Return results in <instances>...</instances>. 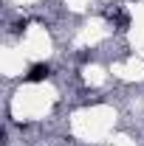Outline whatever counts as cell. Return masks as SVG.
Here are the masks:
<instances>
[{
  "instance_id": "1",
  "label": "cell",
  "mask_w": 144,
  "mask_h": 146,
  "mask_svg": "<svg viewBox=\"0 0 144 146\" xmlns=\"http://www.w3.org/2000/svg\"><path fill=\"white\" fill-rule=\"evenodd\" d=\"M48 76V65H34L31 73H28V82H40V79H45Z\"/></svg>"
}]
</instances>
